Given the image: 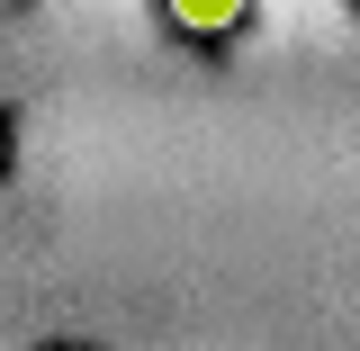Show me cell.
Instances as JSON below:
<instances>
[{
  "label": "cell",
  "instance_id": "obj_1",
  "mask_svg": "<svg viewBox=\"0 0 360 351\" xmlns=\"http://www.w3.org/2000/svg\"><path fill=\"white\" fill-rule=\"evenodd\" d=\"M172 18L189 27V37H225V27L243 18V0H172Z\"/></svg>",
  "mask_w": 360,
  "mask_h": 351
}]
</instances>
